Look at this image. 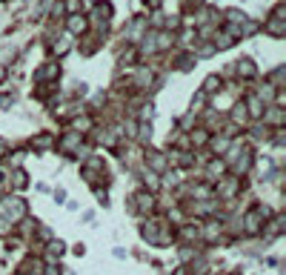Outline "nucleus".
Wrapping results in <instances>:
<instances>
[{
	"mask_svg": "<svg viewBox=\"0 0 286 275\" xmlns=\"http://www.w3.org/2000/svg\"><path fill=\"white\" fill-rule=\"evenodd\" d=\"M215 192H218V198H223V201H232V198L240 192V181H237L235 175H226V178L218 181Z\"/></svg>",
	"mask_w": 286,
	"mask_h": 275,
	"instance_id": "obj_3",
	"label": "nucleus"
},
{
	"mask_svg": "<svg viewBox=\"0 0 286 275\" xmlns=\"http://www.w3.org/2000/svg\"><path fill=\"white\" fill-rule=\"evenodd\" d=\"M284 15H286V6L281 3V6H275V12H272V17L266 20V34H272V37H284L286 34V23H284Z\"/></svg>",
	"mask_w": 286,
	"mask_h": 275,
	"instance_id": "obj_2",
	"label": "nucleus"
},
{
	"mask_svg": "<svg viewBox=\"0 0 286 275\" xmlns=\"http://www.w3.org/2000/svg\"><path fill=\"white\" fill-rule=\"evenodd\" d=\"M43 275H57V267H54V264H52V267H46V270H43Z\"/></svg>",
	"mask_w": 286,
	"mask_h": 275,
	"instance_id": "obj_33",
	"label": "nucleus"
},
{
	"mask_svg": "<svg viewBox=\"0 0 286 275\" xmlns=\"http://www.w3.org/2000/svg\"><path fill=\"white\" fill-rule=\"evenodd\" d=\"M12 227H15V224H9L6 218H0V235H12Z\"/></svg>",
	"mask_w": 286,
	"mask_h": 275,
	"instance_id": "obj_31",
	"label": "nucleus"
},
{
	"mask_svg": "<svg viewBox=\"0 0 286 275\" xmlns=\"http://www.w3.org/2000/svg\"><path fill=\"white\" fill-rule=\"evenodd\" d=\"M235 43V34L229 32V29H220V32H215V43L212 46H218V49H229Z\"/></svg>",
	"mask_w": 286,
	"mask_h": 275,
	"instance_id": "obj_17",
	"label": "nucleus"
},
{
	"mask_svg": "<svg viewBox=\"0 0 286 275\" xmlns=\"http://www.w3.org/2000/svg\"><path fill=\"white\" fill-rule=\"evenodd\" d=\"M6 152H9V144H6V141L0 138V155H6Z\"/></svg>",
	"mask_w": 286,
	"mask_h": 275,
	"instance_id": "obj_34",
	"label": "nucleus"
},
{
	"mask_svg": "<svg viewBox=\"0 0 286 275\" xmlns=\"http://www.w3.org/2000/svg\"><path fill=\"white\" fill-rule=\"evenodd\" d=\"M132 207H135L137 212H143V215H152V212H155V195H152L149 189L137 192L135 198H132Z\"/></svg>",
	"mask_w": 286,
	"mask_h": 275,
	"instance_id": "obj_5",
	"label": "nucleus"
},
{
	"mask_svg": "<svg viewBox=\"0 0 286 275\" xmlns=\"http://www.w3.org/2000/svg\"><path fill=\"white\" fill-rule=\"evenodd\" d=\"M260 118H263V123H266V126H275V129H281V126L286 123L284 109H278V106H272L269 112H266V115H260Z\"/></svg>",
	"mask_w": 286,
	"mask_h": 275,
	"instance_id": "obj_9",
	"label": "nucleus"
},
{
	"mask_svg": "<svg viewBox=\"0 0 286 275\" xmlns=\"http://www.w3.org/2000/svg\"><path fill=\"white\" fill-rule=\"evenodd\" d=\"M240 229H246L249 235H258V232L263 229V215H260L258 210L246 212V218H243V224H240Z\"/></svg>",
	"mask_w": 286,
	"mask_h": 275,
	"instance_id": "obj_6",
	"label": "nucleus"
},
{
	"mask_svg": "<svg viewBox=\"0 0 286 275\" xmlns=\"http://www.w3.org/2000/svg\"><path fill=\"white\" fill-rule=\"evenodd\" d=\"M172 43H175V37H172L169 32H157L155 34V49H169Z\"/></svg>",
	"mask_w": 286,
	"mask_h": 275,
	"instance_id": "obj_22",
	"label": "nucleus"
},
{
	"mask_svg": "<svg viewBox=\"0 0 286 275\" xmlns=\"http://www.w3.org/2000/svg\"><path fill=\"white\" fill-rule=\"evenodd\" d=\"M220 89V78L218 75H209L206 81H203V89H201V97H212L215 92Z\"/></svg>",
	"mask_w": 286,
	"mask_h": 275,
	"instance_id": "obj_19",
	"label": "nucleus"
},
{
	"mask_svg": "<svg viewBox=\"0 0 286 275\" xmlns=\"http://www.w3.org/2000/svg\"><path fill=\"white\" fill-rule=\"evenodd\" d=\"M201 238L206 244H215L223 238V224H206V227L201 229Z\"/></svg>",
	"mask_w": 286,
	"mask_h": 275,
	"instance_id": "obj_11",
	"label": "nucleus"
},
{
	"mask_svg": "<svg viewBox=\"0 0 286 275\" xmlns=\"http://www.w3.org/2000/svg\"><path fill=\"white\" fill-rule=\"evenodd\" d=\"M143 29H146V20H143V17H137L135 23H132V29H129V32L123 34V37L135 43V40H140V34H143Z\"/></svg>",
	"mask_w": 286,
	"mask_h": 275,
	"instance_id": "obj_20",
	"label": "nucleus"
},
{
	"mask_svg": "<svg viewBox=\"0 0 286 275\" xmlns=\"http://www.w3.org/2000/svg\"><path fill=\"white\" fill-rule=\"evenodd\" d=\"M92 129V118H75V121H72V132H80V135H83V132H89Z\"/></svg>",
	"mask_w": 286,
	"mask_h": 275,
	"instance_id": "obj_23",
	"label": "nucleus"
},
{
	"mask_svg": "<svg viewBox=\"0 0 286 275\" xmlns=\"http://www.w3.org/2000/svg\"><path fill=\"white\" fill-rule=\"evenodd\" d=\"M229 144H232V141H229L226 135H212L206 146H209V152H212V155H220V158H223V152L229 149Z\"/></svg>",
	"mask_w": 286,
	"mask_h": 275,
	"instance_id": "obj_10",
	"label": "nucleus"
},
{
	"mask_svg": "<svg viewBox=\"0 0 286 275\" xmlns=\"http://www.w3.org/2000/svg\"><path fill=\"white\" fill-rule=\"evenodd\" d=\"M63 249H66V244L63 241H46V258L54 264V261L63 255Z\"/></svg>",
	"mask_w": 286,
	"mask_h": 275,
	"instance_id": "obj_18",
	"label": "nucleus"
},
{
	"mask_svg": "<svg viewBox=\"0 0 286 275\" xmlns=\"http://www.w3.org/2000/svg\"><path fill=\"white\" fill-rule=\"evenodd\" d=\"M80 144H83V135H80V132H72V129H69L66 135L60 138V152H63V155H75V152L80 149Z\"/></svg>",
	"mask_w": 286,
	"mask_h": 275,
	"instance_id": "obj_4",
	"label": "nucleus"
},
{
	"mask_svg": "<svg viewBox=\"0 0 286 275\" xmlns=\"http://www.w3.org/2000/svg\"><path fill=\"white\" fill-rule=\"evenodd\" d=\"M135 81H137V86H149V83H152V72H146V69H140Z\"/></svg>",
	"mask_w": 286,
	"mask_h": 275,
	"instance_id": "obj_28",
	"label": "nucleus"
},
{
	"mask_svg": "<svg viewBox=\"0 0 286 275\" xmlns=\"http://www.w3.org/2000/svg\"><path fill=\"white\" fill-rule=\"evenodd\" d=\"M60 78V69L54 63H46V66H40V72L34 75V81L37 83H46V81H57Z\"/></svg>",
	"mask_w": 286,
	"mask_h": 275,
	"instance_id": "obj_13",
	"label": "nucleus"
},
{
	"mask_svg": "<svg viewBox=\"0 0 286 275\" xmlns=\"http://www.w3.org/2000/svg\"><path fill=\"white\" fill-rule=\"evenodd\" d=\"M95 195H98V201H103V204L109 201V195H106V189H95Z\"/></svg>",
	"mask_w": 286,
	"mask_h": 275,
	"instance_id": "obj_32",
	"label": "nucleus"
},
{
	"mask_svg": "<svg viewBox=\"0 0 286 275\" xmlns=\"http://www.w3.org/2000/svg\"><path fill=\"white\" fill-rule=\"evenodd\" d=\"M0 218H6L9 224H17L26 218V201L23 198H0Z\"/></svg>",
	"mask_w": 286,
	"mask_h": 275,
	"instance_id": "obj_1",
	"label": "nucleus"
},
{
	"mask_svg": "<svg viewBox=\"0 0 286 275\" xmlns=\"http://www.w3.org/2000/svg\"><path fill=\"white\" fill-rule=\"evenodd\" d=\"M246 115H249V121H260V115H263V100L258 95H249L246 97Z\"/></svg>",
	"mask_w": 286,
	"mask_h": 275,
	"instance_id": "obj_7",
	"label": "nucleus"
},
{
	"mask_svg": "<svg viewBox=\"0 0 286 275\" xmlns=\"http://www.w3.org/2000/svg\"><path fill=\"white\" fill-rule=\"evenodd\" d=\"M209 138H212V132H209V129H203V126H198V129H192V132H189V144L195 146V149L206 146V144H209Z\"/></svg>",
	"mask_w": 286,
	"mask_h": 275,
	"instance_id": "obj_12",
	"label": "nucleus"
},
{
	"mask_svg": "<svg viewBox=\"0 0 286 275\" xmlns=\"http://www.w3.org/2000/svg\"><path fill=\"white\" fill-rule=\"evenodd\" d=\"M181 238L183 241H201V227H183Z\"/></svg>",
	"mask_w": 286,
	"mask_h": 275,
	"instance_id": "obj_27",
	"label": "nucleus"
},
{
	"mask_svg": "<svg viewBox=\"0 0 286 275\" xmlns=\"http://www.w3.org/2000/svg\"><path fill=\"white\" fill-rule=\"evenodd\" d=\"M143 181H146V189H157L160 186V175L152 172V169H143Z\"/></svg>",
	"mask_w": 286,
	"mask_h": 275,
	"instance_id": "obj_25",
	"label": "nucleus"
},
{
	"mask_svg": "<svg viewBox=\"0 0 286 275\" xmlns=\"http://www.w3.org/2000/svg\"><path fill=\"white\" fill-rule=\"evenodd\" d=\"M9 183H12L15 189H23V186L29 183V178H26V172H23V169H15V172H9Z\"/></svg>",
	"mask_w": 286,
	"mask_h": 275,
	"instance_id": "obj_21",
	"label": "nucleus"
},
{
	"mask_svg": "<svg viewBox=\"0 0 286 275\" xmlns=\"http://www.w3.org/2000/svg\"><path fill=\"white\" fill-rule=\"evenodd\" d=\"M232 123L235 126H249V115H246V106L243 103H235L232 106Z\"/></svg>",
	"mask_w": 286,
	"mask_h": 275,
	"instance_id": "obj_16",
	"label": "nucleus"
},
{
	"mask_svg": "<svg viewBox=\"0 0 286 275\" xmlns=\"http://www.w3.org/2000/svg\"><path fill=\"white\" fill-rule=\"evenodd\" d=\"M146 161H149V169L152 172H157V175H163L166 166H169L166 155H160V152H146Z\"/></svg>",
	"mask_w": 286,
	"mask_h": 275,
	"instance_id": "obj_8",
	"label": "nucleus"
},
{
	"mask_svg": "<svg viewBox=\"0 0 286 275\" xmlns=\"http://www.w3.org/2000/svg\"><path fill=\"white\" fill-rule=\"evenodd\" d=\"M212 52H215V46H212V43H201V49H198V55H201V58H209Z\"/></svg>",
	"mask_w": 286,
	"mask_h": 275,
	"instance_id": "obj_30",
	"label": "nucleus"
},
{
	"mask_svg": "<svg viewBox=\"0 0 286 275\" xmlns=\"http://www.w3.org/2000/svg\"><path fill=\"white\" fill-rule=\"evenodd\" d=\"M69 43H72V34H63L60 40H54L52 52H54V55H66V52H69Z\"/></svg>",
	"mask_w": 286,
	"mask_h": 275,
	"instance_id": "obj_24",
	"label": "nucleus"
},
{
	"mask_svg": "<svg viewBox=\"0 0 286 275\" xmlns=\"http://www.w3.org/2000/svg\"><path fill=\"white\" fill-rule=\"evenodd\" d=\"M32 149H37V152L52 149V135H37V141H32Z\"/></svg>",
	"mask_w": 286,
	"mask_h": 275,
	"instance_id": "obj_26",
	"label": "nucleus"
},
{
	"mask_svg": "<svg viewBox=\"0 0 286 275\" xmlns=\"http://www.w3.org/2000/svg\"><path fill=\"white\" fill-rule=\"evenodd\" d=\"M63 6H66L69 15H78L80 12V0H63Z\"/></svg>",
	"mask_w": 286,
	"mask_h": 275,
	"instance_id": "obj_29",
	"label": "nucleus"
},
{
	"mask_svg": "<svg viewBox=\"0 0 286 275\" xmlns=\"http://www.w3.org/2000/svg\"><path fill=\"white\" fill-rule=\"evenodd\" d=\"M235 75H237V78H243V81H246V78H255V63L249 61V58L237 61V63H235Z\"/></svg>",
	"mask_w": 286,
	"mask_h": 275,
	"instance_id": "obj_15",
	"label": "nucleus"
},
{
	"mask_svg": "<svg viewBox=\"0 0 286 275\" xmlns=\"http://www.w3.org/2000/svg\"><path fill=\"white\" fill-rule=\"evenodd\" d=\"M86 17L78 12V15H69V20H66V29H69V34H83L86 32Z\"/></svg>",
	"mask_w": 286,
	"mask_h": 275,
	"instance_id": "obj_14",
	"label": "nucleus"
}]
</instances>
